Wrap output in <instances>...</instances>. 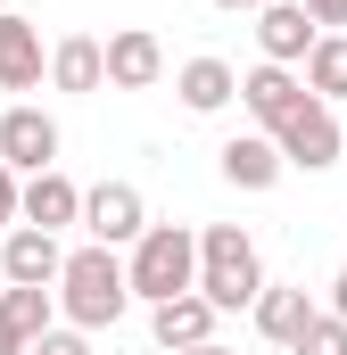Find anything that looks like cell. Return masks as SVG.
Returning <instances> with one entry per match:
<instances>
[{
    "label": "cell",
    "mask_w": 347,
    "mask_h": 355,
    "mask_svg": "<svg viewBox=\"0 0 347 355\" xmlns=\"http://www.w3.org/2000/svg\"><path fill=\"white\" fill-rule=\"evenodd\" d=\"M0 272H8V289H58V272H67L58 232H42V223H17V232L0 240Z\"/></svg>",
    "instance_id": "cell-8"
},
{
    "label": "cell",
    "mask_w": 347,
    "mask_h": 355,
    "mask_svg": "<svg viewBox=\"0 0 347 355\" xmlns=\"http://www.w3.org/2000/svg\"><path fill=\"white\" fill-rule=\"evenodd\" d=\"M124 306H133V272H124V257H116V248H99V240L67 248V272H58V314H67L75 331H116V322H124Z\"/></svg>",
    "instance_id": "cell-1"
},
{
    "label": "cell",
    "mask_w": 347,
    "mask_h": 355,
    "mask_svg": "<svg viewBox=\"0 0 347 355\" xmlns=\"http://www.w3.org/2000/svg\"><path fill=\"white\" fill-rule=\"evenodd\" d=\"M314 42H323V25H314L306 0H273V8H257V50H264V67H306Z\"/></svg>",
    "instance_id": "cell-7"
},
{
    "label": "cell",
    "mask_w": 347,
    "mask_h": 355,
    "mask_svg": "<svg viewBox=\"0 0 347 355\" xmlns=\"http://www.w3.org/2000/svg\"><path fill=\"white\" fill-rule=\"evenodd\" d=\"M58 149H67V141H58V116H42V107H25V99L0 116V166H17V174H50Z\"/></svg>",
    "instance_id": "cell-6"
},
{
    "label": "cell",
    "mask_w": 347,
    "mask_h": 355,
    "mask_svg": "<svg viewBox=\"0 0 347 355\" xmlns=\"http://www.w3.org/2000/svg\"><path fill=\"white\" fill-rule=\"evenodd\" d=\"M133 297H149V306H166V297H190L198 289V232L190 223H149L141 240H133Z\"/></svg>",
    "instance_id": "cell-3"
},
{
    "label": "cell",
    "mask_w": 347,
    "mask_h": 355,
    "mask_svg": "<svg viewBox=\"0 0 347 355\" xmlns=\"http://www.w3.org/2000/svg\"><path fill=\"white\" fill-rule=\"evenodd\" d=\"M248 314H257V331L273 339V347H298L306 322H314V297H306L298 281H264V297L248 306Z\"/></svg>",
    "instance_id": "cell-13"
},
{
    "label": "cell",
    "mask_w": 347,
    "mask_h": 355,
    "mask_svg": "<svg viewBox=\"0 0 347 355\" xmlns=\"http://www.w3.org/2000/svg\"><path fill=\"white\" fill-rule=\"evenodd\" d=\"M0 8H8V0H0Z\"/></svg>",
    "instance_id": "cell-28"
},
{
    "label": "cell",
    "mask_w": 347,
    "mask_h": 355,
    "mask_svg": "<svg viewBox=\"0 0 347 355\" xmlns=\"http://www.w3.org/2000/svg\"><path fill=\"white\" fill-rule=\"evenodd\" d=\"M306 91H314V99H347V33H323V42H314Z\"/></svg>",
    "instance_id": "cell-19"
},
{
    "label": "cell",
    "mask_w": 347,
    "mask_h": 355,
    "mask_svg": "<svg viewBox=\"0 0 347 355\" xmlns=\"http://www.w3.org/2000/svg\"><path fill=\"white\" fill-rule=\"evenodd\" d=\"M17 223H25V174H17V166H0V240H8Z\"/></svg>",
    "instance_id": "cell-21"
},
{
    "label": "cell",
    "mask_w": 347,
    "mask_h": 355,
    "mask_svg": "<svg viewBox=\"0 0 347 355\" xmlns=\"http://www.w3.org/2000/svg\"><path fill=\"white\" fill-rule=\"evenodd\" d=\"M25 223H42V232H67V223H83V190L58 174H25Z\"/></svg>",
    "instance_id": "cell-16"
},
{
    "label": "cell",
    "mask_w": 347,
    "mask_h": 355,
    "mask_svg": "<svg viewBox=\"0 0 347 355\" xmlns=\"http://www.w3.org/2000/svg\"><path fill=\"white\" fill-rule=\"evenodd\" d=\"M50 83H58V91H99V83H108V42L67 33V42L50 50Z\"/></svg>",
    "instance_id": "cell-17"
},
{
    "label": "cell",
    "mask_w": 347,
    "mask_h": 355,
    "mask_svg": "<svg viewBox=\"0 0 347 355\" xmlns=\"http://www.w3.org/2000/svg\"><path fill=\"white\" fill-rule=\"evenodd\" d=\"M215 166H223L232 190H273V182L289 174V157H281V141H273V132H232V141L215 149Z\"/></svg>",
    "instance_id": "cell-10"
},
{
    "label": "cell",
    "mask_w": 347,
    "mask_h": 355,
    "mask_svg": "<svg viewBox=\"0 0 347 355\" xmlns=\"http://www.w3.org/2000/svg\"><path fill=\"white\" fill-rule=\"evenodd\" d=\"M158 75H166V42H158L149 25L108 33V83H116V91H149Z\"/></svg>",
    "instance_id": "cell-12"
},
{
    "label": "cell",
    "mask_w": 347,
    "mask_h": 355,
    "mask_svg": "<svg viewBox=\"0 0 347 355\" xmlns=\"http://www.w3.org/2000/svg\"><path fill=\"white\" fill-rule=\"evenodd\" d=\"M42 75H50V58H42V25L17 17V8H0V91H42Z\"/></svg>",
    "instance_id": "cell-11"
},
{
    "label": "cell",
    "mask_w": 347,
    "mask_h": 355,
    "mask_svg": "<svg viewBox=\"0 0 347 355\" xmlns=\"http://www.w3.org/2000/svg\"><path fill=\"white\" fill-rule=\"evenodd\" d=\"M25 355H91V331H75V322H58V331H42Z\"/></svg>",
    "instance_id": "cell-22"
},
{
    "label": "cell",
    "mask_w": 347,
    "mask_h": 355,
    "mask_svg": "<svg viewBox=\"0 0 347 355\" xmlns=\"http://www.w3.org/2000/svg\"><path fill=\"white\" fill-rule=\"evenodd\" d=\"M273 141H281V157H289L298 174H331V166H339V149H347V132H339V116H331V99H306V107H298Z\"/></svg>",
    "instance_id": "cell-4"
},
{
    "label": "cell",
    "mask_w": 347,
    "mask_h": 355,
    "mask_svg": "<svg viewBox=\"0 0 347 355\" xmlns=\"http://www.w3.org/2000/svg\"><path fill=\"white\" fill-rule=\"evenodd\" d=\"M306 99H314V91H306L298 67H248V75H240V107L257 116V132H281Z\"/></svg>",
    "instance_id": "cell-9"
},
{
    "label": "cell",
    "mask_w": 347,
    "mask_h": 355,
    "mask_svg": "<svg viewBox=\"0 0 347 355\" xmlns=\"http://www.w3.org/2000/svg\"><path fill=\"white\" fill-rule=\"evenodd\" d=\"M306 8H314V25H323V33H339V25H347V0H306Z\"/></svg>",
    "instance_id": "cell-23"
},
{
    "label": "cell",
    "mask_w": 347,
    "mask_h": 355,
    "mask_svg": "<svg viewBox=\"0 0 347 355\" xmlns=\"http://www.w3.org/2000/svg\"><path fill=\"white\" fill-rule=\"evenodd\" d=\"M289 355H347V322H339V314H314V322H306V339H298Z\"/></svg>",
    "instance_id": "cell-20"
},
{
    "label": "cell",
    "mask_w": 347,
    "mask_h": 355,
    "mask_svg": "<svg viewBox=\"0 0 347 355\" xmlns=\"http://www.w3.org/2000/svg\"><path fill=\"white\" fill-rule=\"evenodd\" d=\"M198 297L215 314H240V306L264 297V257H257V240L240 223H207L198 232Z\"/></svg>",
    "instance_id": "cell-2"
},
{
    "label": "cell",
    "mask_w": 347,
    "mask_h": 355,
    "mask_svg": "<svg viewBox=\"0 0 347 355\" xmlns=\"http://www.w3.org/2000/svg\"><path fill=\"white\" fill-rule=\"evenodd\" d=\"M83 232L99 248H133L149 232V198L133 182H99V190H83Z\"/></svg>",
    "instance_id": "cell-5"
},
{
    "label": "cell",
    "mask_w": 347,
    "mask_h": 355,
    "mask_svg": "<svg viewBox=\"0 0 347 355\" xmlns=\"http://www.w3.org/2000/svg\"><path fill=\"white\" fill-rule=\"evenodd\" d=\"M174 91H182L190 116H223V107L240 99V75H232L223 58H182V67H174Z\"/></svg>",
    "instance_id": "cell-14"
},
{
    "label": "cell",
    "mask_w": 347,
    "mask_h": 355,
    "mask_svg": "<svg viewBox=\"0 0 347 355\" xmlns=\"http://www.w3.org/2000/svg\"><path fill=\"white\" fill-rule=\"evenodd\" d=\"M0 355H25V331L8 322V306H0Z\"/></svg>",
    "instance_id": "cell-24"
},
{
    "label": "cell",
    "mask_w": 347,
    "mask_h": 355,
    "mask_svg": "<svg viewBox=\"0 0 347 355\" xmlns=\"http://www.w3.org/2000/svg\"><path fill=\"white\" fill-rule=\"evenodd\" d=\"M331 314H339V322H347V272H339V281H331Z\"/></svg>",
    "instance_id": "cell-25"
},
{
    "label": "cell",
    "mask_w": 347,
    "mask_h": 355,
    "mask_svg": "<svg viewBox=\"0 0 347 355\" xmlns=\"http://www.w3.org/2000/svg\"><path fill=\"white\" fill-rule=\"evenodd\" d=\"M215 8H273V0H215Z\"/></svg>",
    "instance_id": "cell-27"
},
{
    "label": "cell",
    "mask_w": 347,
    "mask_h": 355,
    "mask_svg": "<svg viewBox=\"0 0 347 355\" xmlns=\"http://www.w3.org/2000/svg\"><path fill=\"white\" fill-rule=\"evenodd\" d=\"M0 306H8V322L25 331V347H33L42 331H58V289H0Z\"/></svg>",
    "instance_id": "cell-18"
},
{
    "label": "cell",
    "mask_w": 347,
    "mask_h": 355,
    "mask_svg": "<svg viewBox=\"0 0 347 355\" xmlns=\"http://www.w3.org/2000/svg\"><path fill=\"white\" fill-rule=\"evenodd\" d=\"M149 331H158V347L182 355V347H207L215 339V306L190 289V297H166V306H149Z\"/></svg>",
    "instance_id": "cell-15"
},
{
    "label": "cell",
    "mask_w": 347,
    "mask_h": 355,
    "mask_svg": "<svg viewBox=\"0 0 347 355\" xmlns=\"http://www.w3.org/2000/svg\"><path fill=\"white\" fill-rule=\"evenodd\" d=\"M182 355H232V347H223V339H207V347H182Z\"/></svg>",
    "instance_id": "cell-26"
}]
</instances>
